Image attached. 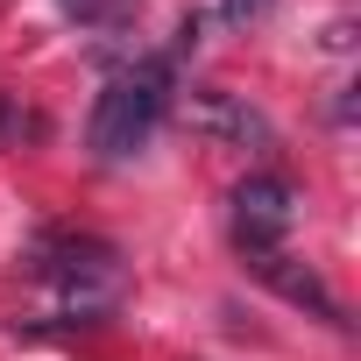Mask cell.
Listing matches in <instances>:
<instances>
[{"label":"cell","instance_id":"cell-1","mask_svg":"<svg viewBox=\"0 0 361 361\" xmlns=\"http://www.w3.org/2000/svg\"><path fill=\"white\" fill-rule=\"evenodd\" d=\"M177 85H170V57H135L128 71L106 78V92L92 99V121H85V142L99 163H128L135 149H149L156 121L170 114Z\"/></svg>","mask_w":361,"mask_h":361},{"label":"cell","instance_id":"cell-2","mask_svg":"<svg viewBox=\"0 0 361 361\" xmlns=\"http://www.w3.org/2000/svg\"><path fill=\"white\" fill-rule=\"evenodd\" d=\"M29 262H36L78 312H92V305L114 298V283H121V255H114V241H99V234H36Z\"/></svg>","mask_w":361,"mask_h":361},{"label":"cell","instance_id":"cell-3","mask_svg":"<svg viewBox=\"0 0 361 361\" xmlns=\"http://www.w3.org/2000/svg\"><path fill=\"white\" fill-rule=\"evenodd\" d=\"M170 106L185 114L192 135H206L220 149H276V121L262 106H248L241 92H227V85H192V92H177Z\"/></svg>","mask_w":361,"mask_h":361},{"label":"cell","instance_id":"cell-4","mask_svg":"<svg viewBox=\"0 0 361 361\" xmlns=\"http://www.w3.org/2000/svg\"><path fill=\"white\" fill-rule=\"evenodd\" d=\"M290 220H298V192H290V177H276V170H248L241 185H234V241H241V255L283 248Z\"/></svg>","mask_w":361,"mask_h":361},{"label":"cell","instance_id":"cell-5","mask_svg":"<svg viewBox=\"0 0 361 361\" xmlns=\"http://www.w3.org/2000/svg\"><path fill=\"white\" fill-rule=\"evenodd\" d=\"M248 269H255V276H262L276 298H290V305H312L326 326H347L340 298H333V290H326V283H319V276H312L298 255H283V248H262V255H248Z\"/></svg>","mask_w":361,"mask_h":361},{"label":"cell","instance_id":"cell-6","mask_svg":"<svg viewBox=\"0 0 361 361\" xmlns=\"http://www.w3.org/2000/svg\"><path fill=\"white\" fill-rule=\"evenodd\" d=\"M36 135H43L36 114H15L8 99H0V142H15V149H22V142H36Z\"/></svg>","mask_w":361,"mask_h":361},{"label":"cell","instance_id":"cell-7","mask_svg":"<svg viewBox=\"0 0 361 361\" xmlns=\"http://www.w3.org/2000/svg\"><path fill=\"white\" fill-rule=\"evenodd\" d=\"M269 0H220V22H262Z\"/></svg>","mask_w":361,"mask_h":361}]
</instances>
